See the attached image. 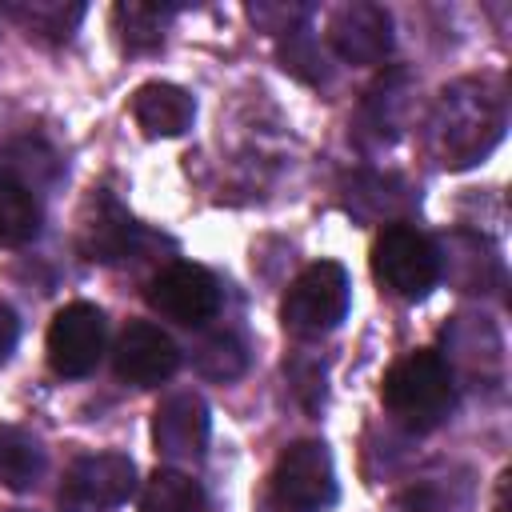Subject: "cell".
<instances>
[{
	"label": "cell",
	"mask_w": 512,
	"mask_h": 512,
	"mask_svg": "<svg viewBox=\"0 0 512 512\" xmlns=\"http://www.w3.org/2000/svg\"><path fill=\"white\" fill-rule=\"evenodd\" d=\"M44 472V448L36 436H28L16 424H0V484L12 492H24Z\"/></svg>",
	"instance_id": "5bb4252c"
},
{
	"label": "cell",
	"mask_w": 512,
	"mask_h": 512,
	"mask_svg": "<svg viewBox=\"0 0 512 512\" xmlns=\"http://www.w3.org/2000/svg\"><path fill=\"white\" fill-rule=\"evenodd\" d=\"M192 360H196L200 376H208V380H236L248 364V352L232 332H216L192 348Z\"/></svg>",
	"instance_id": "e0dca14e"
},
{
	"label": "cell",
	"mask_w": 512,
	"mask_h": 512,
	"mask_svg": "<svg viewBox=\"0 0 512 512\" xmlns=\"http://www.w3.org/2000/svg\"><path fill=\"white\" fill-rule=\"evenodd\" d=\"M48 364L56 376L80 380L88 376L104 356V316L88 300L64 304L48 324Z\"/></svg>",
	"instance_id": "ba28073f"
},
{
	"label": "cell",
	"mask_w": 512,
	"mask_h": 512,
	"mask_svg": "<svg viewBox=\"0 0 512 512\" xmlns=\"http://www.w3.org/2000/svg\"><path fill=\"white\" fill-rule=\"evenodd\" d=\"M136 492V464L120 452H92L80 456L60 484L56 508L60 512H112Z\"/></svg>",
	"instance_id": "8992f818"
},
{
	"label": "cell",
	"mask_w": 512,
	"mask_h": 512,
	"mask_svg": "<svg viewBox=\"0 0 512 512\" xmlns=\"http://www.w3.org/2000/svg\"><path fill=\"white\" fill-rule=\"evenodd\" d=\"M4 12L12 20H20V28H28V36H48V40H68L76 32V24L84 20V4H60V0H24V4H4Z\"/></svg>",
	"instance_id": "2e32d148"
},
{
	"label": "cell",
	"mask_w": 512,
	"mask_h": 512,
	"mask_svg": "<svg viewBox=\"0 0 512 512\" xmlns=\"http://www.w3.org/2000/svg\"><path fill=\"white\" fill-rule=\"evenodd\" d=\"M452 396H456L452 392V368L432 348L408 352L384 376V404L412 432L436 428L452 412Z\"/></svg>",
	"instance_id": "6da1fadb"
},
{
	"label": "cell",
	"mask_w": 512,
	"mask_h": 512,
	"mask_svg": "<svg viewBox=\"0 0 512 512\" xmlns=\"http://www.w3.org/2000/svg\"><path fill=\"white\" fill-rule=\"evenodd\" d=\"M328 44L348 64H380L392 52V16L380 4H344L328 16Z\"/></svg>",
	"instance_id": "8fae6325"
},
{
	"label": "cell",
	"mask_w": 512,
	"mask_h": 512,
	"mask_svg": "<svg viewBox=\"0 0 512 512\" xmlns=\"http://www.w3.org/2000/svg\"><path fill=\"white\" fill-rule=\"evenodd\" d=\"M112 364H116L120 380H128L136 388H152V384H160V380H168L176 372L180 348L164 328H156L148 320H136L116 336Z\"/></svg>",
	"instance_id": "30bf717a"
},
{
	"label": "cell",
	"mask_w": 512,
	"mask_h": 512,
	"mask_svg": "<svg viewBox=\"0 0 512 512\" xmlns=\"http://www.w3.org/2000/svg\"><path fill=\"white\" fill-rule=\"evenodd\" d=\"M348 296H352L348 272L336 260H316L292 280V288L280 304L284 328H292L300 336L332 332L348 316Z\"/></svg>",
	"instance_id": "277c9868"
},
{
	"label": "cell",
	"mask_w": 512,
	"mask_h": 512,
	"mask_svg": "<svg viewBox=\"0 0 512 512\" xmlns=\"http://www.w3.org/2000/svg\"><path fill=\"white\" fill-rule=\"evenodd\" d=\"M140 512H204V492L176 468H156L140 492Z\"/></svg>",
	"instance_id": "9a60e30c"
},
{
	"label": "cell",
	"mask_w": 512,
	"mask_h": 512,
	"mask_svg": "<svg viewBox=\"0 0 512 512\" xmlns=\"http://www.w3.org/2000/svg\"><path fill=\"white\" fill-rule=\"evenodd\" d=\"M212 416L200 392H172L152 412V444L164 460L196 464L208 452Z\"/></svg>",
	"instance_id": "9c48e42d"
},
{
	"label": "cell",
	"mask_w": 512,
	"mask_h": 512,
	"mask_svg": "<svg viewBox=\"0 0 512 512\" xmlns=\"http://www.w3.org/2000/svg\"><path fill=\"white\" fill-rule=\"evenodd\" d=\"M16 340H20V320H16V312H12V308L0 300V364L12 356Z\"/></svg>",
	"instance_id": "ffe728a7"
},
{
	"label": "cell",
	"mask_w": 512,
	"mask_h": 512,
	"mask_svg": "<svg viewBox=\"0 0 512 512\" xmlns=\"http://www.w3.org/2000/svg\"><path fill=\"white\" fill-rule=\"evenodd\" d=\"M196 100L168 80H148L132 96V120L144 136H180L192 128Z\"/></svg>",
	"instance_id": "7c38bea8"
},
{
	"label": "cell",
	"mask_w": 512,
	"mask_h": 512,
	"mask_svg": "<svg viewBox=\"0 0 512 512\" xmlns=\"http://www.w3.org/2000/svg\"><path fill=\"white\" fill-rule=\"evenodd\" d=\"M372 272L388 292L420 300L440 280V256L424 232H416L412 224H392L372 244Z\"/></svg>",
	"instance_id": "3957f363"
},
{
	"label": "cell",
	"mask_w": 512,
	"mask_h": 512,
	"mask_svg": "<svg viewBox=\"0 0 512 512\" xmlns=\"http://www.w3.org/2000/svg\"><path fill=\"white\" fill-rule=\"evenodd\" d=\"M104 212H108V216H100V220L88 228V240H84L88 260H116V256L124 252L128 236H132L128 212H120L112 200H104Z\"/></svg>",
	"instance_id": "ac0fdd59"
},
{
	"label": "cell",
	"mask_w": 512,
	"mask_h": 512,
	"mask_svg": "<svg viewBox=\"0 0 512 512\" xmlns=\"http://www.w3.org/2000/svg\"><path fill=\"white\" fill-rule=\"evenodd\" d=\"M432 136H436V152L444 156L440 164H472L500 136V100L488 96L480 84L448 88L436 104Z\"/></svg>",
	"instance_id": "7a4b0ae2"
},
{
	"label": "cell",
	"mask_w": 512,
	"mask_h": 512,
	"mask_svg": "<svg viewBox=\"0 0 512 512\" xmlns=\"http://www.w3.org/2000/svg\"><path fill=\"white\" fill-rule=\"evenodd\" d=\"M160 20H164V12L148 8V4H116L112 8V24H116V32L128 48H156L160 36H164Z\"/></svg>",
	"instance_id": "d6986e66"
},
{
	"label": "cell",
	"mask_w": 512,
	"mask_h": 512,
	"mask_svg": "<svg viewBox=\"0 0 512 512\" xmlns=\"http://www.w3.org/2000/svg\"><path fill=\"white\" fill-rule=\"evenodd\" d=\"M40 192H32L28 184L12 180L0 172V244L4 248H24L40 236Z\"/></svg>",
	"instance_id": "4fadbf2b"
},
{
	"label": "cell",
	"mask_w": 512,
	"mask_h": 512,
	"mask_svg": "<svg viewBox=\"0 0 512 512\" xmlns=\"http://www.w3.org/2000/svg\"><path fill=\"white\" fill-rule=\"evenodd\" d=\"M144 296L160 316H168V320H176L184 328L208 324L220 312V300H224L220 296V280L204 264H188V260H176L164 272H156L148 280Z\"/></svg>",
	"instance_id": "52a82bcc"
},
{
	"label": "cell",
	"mask_w": 512,
	"mask_h": 512,
	"mask_svg": "<svg viewBox=\"0 0 512 512\" xmlns=\"http://www.w3.org/2000/svg\"><path fill=\"white\" fill-rule=\"evenodd\" d=\"M272 492L284 508H296V512L332 508L340 496L332 452L320 440H300V444L284 448L276 468H272Z\"/></svg>",
	"instance_id": "5b68a950"
}]
</instances>
